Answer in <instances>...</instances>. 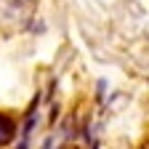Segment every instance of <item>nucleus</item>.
<instances>
[{"label": "nucleus", "instance_id": "1", "mask_svg": "<svg viewBox=\"0 0 149 149\" xmlns=\"http://www.w3.org/2000/svg\"><path fill=\"white\" fill-rule=\"evenodd\" d=\"M13 136H16V120L11 115H3V112H0V146L11 144Z\"/></svg>", "mask_w": 149, "mask_h": 149}]
</instances>
